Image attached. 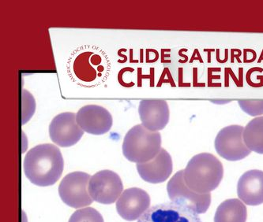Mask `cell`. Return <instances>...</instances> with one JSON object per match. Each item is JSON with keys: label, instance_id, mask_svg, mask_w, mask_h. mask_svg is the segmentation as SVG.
Returning a JSON list of instances; mask_svg holds the SVG:
<instances>
[{"label": "cell", "instance_id": "obj_19", "mask_svg": "<svg viewBox=\"0 0 263 222\" xmlns=\"http://www.w3.org/2000/svg\"><path fill=\"white\" fill-rule=\"evenodd\" d=\"M239 107L243 112L252 117L263 114V99H239Z\"/></svg>", "mask_w": 263, "mask_h": 222}, {"label": "cell", "instance_id": "obj_17", "mask_svg": "<svg viewBox=\"0 0 263 222\" xmlns=\"http://www.w3.org/2000/svg\"><path fill=\"white\" fill-rule=\"evenodd\" d=\"M242 137L250 151L263 155V116L252 119L245 126Z\"/></svg>", "mask_w": 263, "mask_h": 222}, {"label": "cell", "instance_id": "obj_3", "mask_svg": "<svg viewBox=\"0 0 263 222\" xmlns=\"http://www.w3.org/2000/svg\"><path fill=\"white\" fill-rule=\"evenodd\" d=\"M224 176L220 161L212 154L194 155L183 169V178L187 187L197 194H209L217 187Z\"/></svg>", "mask_w": 263, "mask_h": 222}, {"label": "cell", "instance_id": "obj_6", "mask_svg": "<svg viewBox=\"0 0 263 222\" xmlns=\"http://www.w3.org/2000/svg\"><path fill=\"white\" fill-rule=\"evenodd\" d=\"M244 128L232 125L224 127L218 133L215 139L216 151L220 157L231 162L245 158L251 151L246 146L242 137Z\"/></svg>", "mask_w": 263, "mask_h": 222}, {"label": "cell", "instance_id": "obj_15", "mask_svg": "<svg viewBox=\"0 0 263 222\" xmlns=\"http://www.w3.org/2000/svg\"><path fill=\"white\" fill-rule=\"evenodd\" d=\"M237 194L245 204L258 206L263 203V171L249 170L239 178Z\"/></svg>", "mask_w": 263, "mask_h": 222}, {"label": "cell", "instance_id": "obj_14", "mask_svg": "<svg viewBox=\"0 0 263 222\" xmlns=\"http://www.w3.org/2000/svg\"><path fill=\"white\" fill-rule=\"evenodd\" d=\"M172 159L162 148L157 155L147 162L137 164V170L142 180L151 184L164 182L172 173Z\"/></svg>", "mask_w": 263, "mask_h": 222}, {"label": "cell", "instance_id": "obj_11", "mask_svg": "<svg viewBox=\"0 0 263 222\" xmlns=\"http://www.w3.org/2000/svg\"><path fill=\"white\" fill-rule=\"evenodd\" d=\"M76 120L84 132L96 136L107 133L113 124L108 110L98 105H86L79 109Z\"/></svg>", "mask_w": 263, "mask_h": 222}, {"label": "cell", "instance_id": "obj_12", "mask_svg": "<svg viewBox=\"0 0 263 222\" xmlns=\"http://www.w3.org/2000/svg\"><path fill=\"white\" fill-rule=\"evenodd\" d=\"M150 197L148 193L138 187L125 190L116 203V209L124 220L132 221L139 219L149 208Z\"/></svg>", "mask_w": 263, "mask_h": 222}, {"label": "cell", "instance_id": "obj_2", "mask_svg": "<svg viewBox=\"0 0 263 222\" xmlns=\"http://www.w3.org/2000/svg\"><path fill=\"white\" fill-rule=\"evenodd\" d=\"M64 161L60 150L51 144L36 146L28 151L23 168L31 183L40 187L51 186L62 174Z\"/></svg>", "mask_w": 263, "mask_h": 222}, {"label": "cell", "instance_id": "obj_7", "mask_svg": "<svg viewBox=\"0 0 263 222\" xmlns=\"http://www.w3.org/2000/svg\"><path fill=\"white\" fill-rule=\"evenodd\" d=\"M137 222H202L193 208L175 202L148 208Z\"/></svg>", "mask_w": 263, "mask_h": 222}, {"label": "cell", "instance_id": "obj_1", "mask_svg": "<svg viewBox=\"0 0 263 222\" xmlns=\"http://www.w3.org/2000/svg\"><path fill=\"white\" fill-rule=\"evenodd\" d=\"M111 62L106 53L95 46H83L74 50L67 62L73 81L83 87H96L108 77Z\"/></svg>", "mask_w": 263, "mask_h": 222}, {"label": "cell", "instance_id": "obj_20", "mask_svg": "<svg viewBox=\"0 0 263 222\" xmlns=\"http://www.w3.org/2000/svg\"><path fill=\"white\" fill-rule=\"evenodd\" d=\"M31 94L28 93L27 91L24 90L23 91V116H22V125L26 123L28 120L30 119L31 117L33 114L34 111H35V107H36V104H35V101L32 98V100L30 101V103H28L29 102V99H30Z\"/></svg>", "mask_w": 263, "mask_h": 222}, {"label": "cell", "instance_id": "obj_4", "mask_svg": "<svg viewBox=\"0 0 263 222\" xmlns=\"http://www.w3.org/2000/svg\"><path fill=\"white\" fill-rule=\"evenodd\" d=\"M161 136L142 125H137L128 131L122 143V154L128 161L147 162L154 158L161 150Z\"/></svg>", "mask_w": 263, "mask_h": 222}, {"label": "cell", "instance_id": "obj_13", "mask_svg": "<svg viewBox=\"0 0 263 222\" xmlns=\"http://www.w3.org/2000/svg\"><path fill=\"white\" fill-rule=\"evenodd\" d=\"M138 114L141 125L152 132L162 130L169 122V107L163 99H143L139 103Z\"/></svg>", "mask_w": 263, "mask_h": 222}, {"label": "cell", "instance_id": "obj_5", "mask_svg": "<svg viewBox=\"0 0 263 222\" xmlns=\"http://www.w3.org/2000/svg\"><path fill=\"white\" fill-rule=\"evenodd\" d=\"M90 175L84 172H73L62 180L58 186V194L64 203L70 207L79 209L92 203L88 193Z\"/></svg>", "mask_w": 263, "mask_h": 222}, {"label": "cell", "instance_id": "obj_16", "mask_svg": "<svg viewBox=\"0 0 263 222\" xmlns=\"http://www.w3.org/2000/svg\"><path fill=\"white\" fill-rule=\"evenodd\" d=\"M247 209L237 198L224 201L216 209L214 222H246Z\"/></svg>", "mask_w": 263, "mask_h": 222}, {"label": "cell", "instance_id": "obj_8", "mask_svg": "<svg viewBox=\"0 0 263 222\" xmlns=\"http://www.w3.org/2000/svg\"><path fill=\"white\" fill-rule=\"evenodd\" d=\"M123 186L119 176L111 170H102L91 177L88 193L93 201L101 204L114 203L122 195Z\"/></svg>", "mask_w": 263, "mask_h": 222}, {"label": "cell", "instance_id": "obj_18", "mask_svg": "<svg viewBox=\"0 0 263 222\" xmlns=\"http://www.w3.org/2000/svg\"><path fill=\"white\" fill-rule=\"evenodd\" d=\"M69 222H103V219L94 208L86 207L76 210L70 217Z\"/></svg>", "mask_w": 263, "mask_h": 222}, {"label": "cell", "instance_id": "obj_10", "mask_svg": "<svg viewBox=\"0 0 263 222\" xmlns=\"http://www.w3.org/2000/svg\"><path fill=\"white\" fill-rule=\"evenodd\" d=\"M84 131L77 124L76 114L65 112L54 117L49 125L51 141L62 147H69L79 142Z\"/></svg>", "mask_w": 263, "mask_h": 222}, {"label": "cell", "instance_id": "obj_9", "mask_svg": "<svg viewBox=\"0 0 263 222\" xmlns=\"http://www.w3.org/2000/svg\"><path fill=\"white\" fill-rule=\"evenodd\" d=\"M167 191L171 202L190 206L198 214L205 213L210 206V193L200 195L191 191L185 184L183 170L178 171L170 179Z\"/></svg>", "mask_w": 263, "mask_h": 222}]
</instances>
